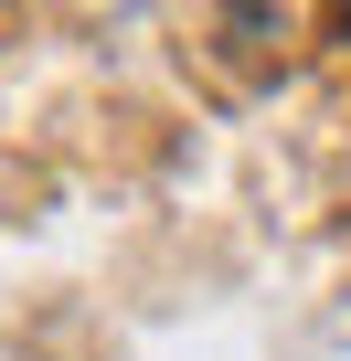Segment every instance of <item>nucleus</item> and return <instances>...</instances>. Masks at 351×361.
<instances>
[{"instance_id":"f257e3e1","label":"nucleus","mask_w":351,"mask_h":361,"mask_svg":"<svg viewBox=\"0 0 351 361\" xmlns=\"http://www.w3.org/2000/svg\"><path fill=\"white\" fill-rule=\"evenodd\" d=\"M330 32H351V11H340V22H330Z\"/></svg>"}]
</instances>
